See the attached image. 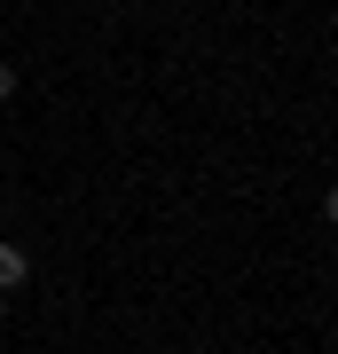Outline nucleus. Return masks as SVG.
<instances>
[{"label":"nucleus","instance_id":"1","mask_svg":"<svg viewBox=\"0 0 338 354\" xmlns=\"http://www.w3.org/2000/svg\"><path fill=\"white\" fill-rule=\"evenodd\" d=\"M24 276H32V252H24V244H8V236H0V291H16Z\"/></svg>","mask_w":338,"mask_h":354},{"label":"nucleus","instance_id":"2","mask_svg":"<svg viewBox=\"0 0 338 354\" xmlns=\"http://www.w3.org/2000/svg\"><path fill=\"white\" fill-rule=\"evenodd\" d=\"M16 95V64H0V102H8Z\"/></svg>","mask_w":338,"mask_h":354},{"label":"nucleus","instance_id":"3","mask_svg":"<svg viewBox=\"0 0 338 354\" xmlns=\"http://www.w3.org/2000/svg\"><path fill=\"white\" fill-rule=\"evenodd\" d=\"M0 323H8V291H0Z\"/></svg>","mask_w":338,"mask_h":354}]
</instances>
